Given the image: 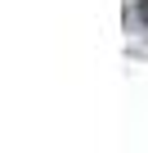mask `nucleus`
Masks as SVG:
<instances>
[{"label": "nucleus", "instance_id": "f257e3e1", "mask_svg": "<svg viewBox=\"0 0 148 153\" xmlns=\"http://www.w3.org/2000/svg\"><path fill=\"white\" fill-rule=\"evenodd\" d=\"M139 18H144V23H148V0H139Z\"/></svg>", "mask_w": 148, "mask_h": 153}]
</instances>
